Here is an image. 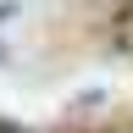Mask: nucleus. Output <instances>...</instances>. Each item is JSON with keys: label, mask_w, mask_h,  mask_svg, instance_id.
<instances>
[{"label": "nucleus", "mask_w": 133, "mask_h": 133, "mask_svg": "<svg viewBox=\"0 0 133 133\" xmlns=\"http://www.w3.org/2000/svg\"><path fill=\"white\" fill-rule=\"evenodd\" d=\"M111 50H122V56H133V0L122 11L111 17Z\"/></svg>", "instance_id": "nucleus-1"}, {"label": "nucleus", "mask_w": 133, "mask_h": 133, "mask_svg": "<svg viewBox=\"0 0 133 133\" xmlns=\"http://www.w3.org/2000/svg\"><path fill=\"white\" fill-rule=\"evenodd\" d=\"M11 11H17V6H11V0H0V22H6V17H11Z\"/></svg>", "instance_id": "nucleus-2"}, {"label": "nucleus", "mask_w": 133, "mask_h": 133, "mask_svg": "<svg viewBox=\"0 0 133 133\" xmlns=\"http://www.w3.org/2000/svg\"><path fill=\"white\" fill-rule=\"evenodd\" d=\"M0 133H28V128H11V122H0Z\"/></svg>", "instance_id": "nucleus-3"}]
</instances>
